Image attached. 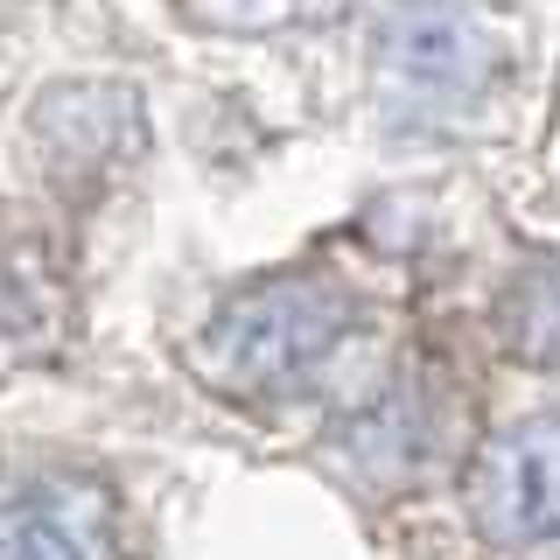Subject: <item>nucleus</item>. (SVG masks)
<instances>
[{"instance_id":"f257e3e1","label":"nucleus","mask_w":560,"mask_h":560,"mask_svg":"<svg viewBox=\"0 0 560 560\" xmlns=\"http://www.w3.org/2000/svg\"><path fill=\"white\" fill-rule=\"evenodd\" d=\"M358 337L364 294L323 267H288L203 315V329L189 337V372L203 393L232 399L245 413H267L315 393Z\"/></svg>"},{"instance_id":"f03ea898","label":"nucleus","mask_w":560,"mask_h":560,"mask_svg":"<svg viewBox=\"0 0 560 560\" xmlns=\"http://www.w3.org/2000/svg\"><path fill=\"white\" fill-rule=\"evenodd\" d=\"M463 385L442 358L407 350L378 372V385L343 413L337 455L378 490H413L428 483L442 463L463 455Z\"/></svg>"},{"instance_id":"7ed1b4c3","label":"nucleus","mask_w":560,"mask_h":560,"mask_svg":"<svg viewBox=\"0 0 560 560\" xmlns=\"http://www.w3.org/2000/svg\"><path fill=\"white\" fill-rule=\"evenodd\" d=\"M0 560H133L127 504L98 469L0 463Z\"/></svg>"},{"instance_id":"20e7f679","label":"nucleus","mask_w":560,"mask_h":560,"mask_svg":"<svg viewBox=\"0 0 560 560\" xmlns=\"http://www.w3.org/2000/svg\"><path fill=\"white\" fill-rule=\"evenodd\" d=\"M469 518L490 547L560 539V413H533L498 428L469 455Z\"/></svg>"},{"instance_id":"39448f33","label":"nucleus","mask_w":560,"mask_h":560,"mask_svg":"<svg viewBox=\"0 0 560 560\" xmlns=\"http://www.w3.org/2000/svg\"><path fill=\"white\" fill-rule=\"evenodd\" d=\"M378 70H385L393 105H407V113H448V105L490 92V78H498V43H490L469 14L420 0V8L393 14V28H385V43H378Z\"/></svg>"},{"instance_id":"423d86ee","label":"nucleus","mask_w":560,"mask_h":560,"mask_svg":"<svg viewBox=\"0 0 560 560\" xmlns=\"http://www.w3.org/2000/svg\"><path fill=\"white\" fill-rule=\"evenodd\" d=\"M78 337V273L63 245L0 224V385L57 364Z\"/></svg>"},{"instance_id":"0eeeda50","label":"nucleus","mask_w":560,"mask_h":560,"mask_svg":"<svg viewBox=\"0 0 560 560\" xmlns=\"http://www.w3.org/2000/svg\"><path fill=\"white\" fill-rule=\"evenodd\" d=\"M43 162L63 168L70 183H98L113 162L133 154V98L127 92H57L35 113Z\"/></svg>"},{"instance_id":"6e6552de","label":"nucleus","mask_w":560,"mask_h":560,"mask_svg":"<svg viewBox=\"0 0 560 560\" xmlns=\"http://www.w3.org/2000/svg\"><path fill=\"white\" fill-rule=\"evenodd\" d=\"M498 343L512 364H560V259H533L498 294Z\"/></svg>"},{"instance_id":"1a4fd4ad","label":"nucleus","mask_w":560,"mask_h":560,"mask_svg":"<svg viewBox=\"0 0 560 560\" xmlns=\"http://www.w3.org/2000/svg\"><path fill=\"white\" fill-rule=\"evenodd\" d=\"M197 28H224V35H273V28H302L337 14L343 0H175Z\"/></svg>"}]
</instances>
